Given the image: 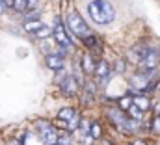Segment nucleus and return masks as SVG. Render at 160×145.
Returning <instances> with one entry per match:
<instances>
[{"label": "nucleus", "instance_id": "1", "mask_svg": "<svg viewBox=\"0 0 160 145\" xmlns=\"http://www.w3.org/2000/svg\"><path fill=\"white\" fill-rule=\"evenodd\" d=\"M88 15L99 26H108L118 19V9L110 0H89Z\"/></svg>", "mask_w": 160, "mask_h": 145}, {"label": "nucleus", "instance_id": "2", "mask_svg": "<svg viewBox=\"0 0 160 145\" xmlns=\"http://www.w3.org/2000/svg\"><path fill=\"white\" fill-rule=\"evenodd\" d=\"M63 22H65V28H67V32L71 34V37L78 39V41H82L86 36H89V34H91L89 24L86 22V19L80 15V11L77 9V8L67 9Z\"/></svg>", "mask_w": 160, "mask_h": 145}, {"label": "nucleus", "instance_id": "3", "mask_svg": "<svg viewBox=\"0 0 160 145\" xmlns=\"http://www.w3.org/2000/svg\"><path fill=\"white\" fill-rule=\"evenodd\" d=\"M52 39H54L56 47H58L60 50H63L65 54L75 52V43H73L71 34L67 32L65 22H63V19H62L60 15L54 17V24H52Z\"/></svg>", "mask_w": 160, "mask_h": 145}, {"label": "nucleus", "instance_id": "4", "mask_svg": "<svg viewBox=\"0 0 160 145\" xmlns=\"http://www.w3.org/2000/svg\"><path fill=\"white\" fill-rule=\"evenodd\" d=\"M80 115L78 110L73 108V106H63V108L58 110V115H56V123L63 128V130H69V132H77L80 123Z\"/></svg>", "mask_w": 160, "mask_h": 145}, {"label": "nucleus", "instance_id": "5", "mask_svg": "<svg viewBox=\"0 0 160 145\" xmlns=\"http://www.w3.org/2000/svg\"><path fill=\"white\" fill-rule=\"evenodd\" d=\"M56 84H58V88H60V91L65 95V97H69V99H75V97H78L80 95V86L78 80L73 76V74H69V72L60 71V76H56Z\"/></svg>", "mask_w": 160, "mask_h": 145}, {"label": "nucleus", "instance_id": "6", "mask_svg": "<svg viewBox=\"0 0 160 145\" xmlns=\"http://www.w3.org/2000/svg\"><path fill=\"white\" fill-rule=\"evenodd\" d=\"M34 127H36V132H38L39 142L43 145H56V140H58V128H56V125H52L47 119H38Z\"/></svg>", "mask_w": 160, "mask_h": 145}, {"label": "nucleus", "instance_id": "7", "mask_svg": "<svg viewBox=\"0 0 160 145\" xmlns=\"http://www.w3.org/2000/svg\"><path fill=\"white\" fill-rule=\"evenodd\" d=\"M160 65V47L158 45H151L147 48V52L142 56V60L136 63V69L142 71H157Z\"/></svg>", "mask_w": 160, "mask_h": 145}, {"label": "nucleus", "instance_id": "8", "mask_svg": "<svg viewBox=\"0 0 160 145\" xmlns=\"http://www.w3.org/2000/svg\"><path fill=\"white\" fill-rule=\"evenodd\" d=\"M116 72L112 69V65L104 60V58H99L97 63H95V71L91 74V78L97 82V86H106V82H110V78L114 76Z\"/></svg>", "mask_w": 160, "mask_h": 145}, {"label": "nucleus", "instance_id": "9", "mask_svg": "<svg viewBox=\"0 0 160 145\" xmlns=\"http://www.w3.org/2000/svg\"><path fill=\"white\" fill-rule=\"evenodd\" d=\"M65 58H67V54L63 50L56 48L54 52L45 54V65H47V69H50L52 72H60L65 69Z\"/></svg>", "mask_w": 160, "mask_h": 145}, {"label": "nucleus", "instance_id": "10", "mask_svg": "<svg viewBox=\"0 0 160 145\" xmlns=\"http://www.w3.org/2000/svg\"><path fill=\"white\" fill-rule=\"evenodd\" d=\"M97 82L91 78V76H88L86 80H84V84H82V88H80V99H82V104L84 106H91L93 104V101L97 99Z\"/></svg>", "mask_w": 160, "mask_h": 145}, {"label": "nucleus", "instance_id": "11", "mask_svg": "<svg viewBox=\"0 0 160 145\" xmlns=\"http://www.w3.org/2000/svg\"><path fill=\"white\" fill-rule=\"evenodd\" d=\"M80 43H82V45H84V48H86L88 52H91L95 58L104 54V43H102V39L97 36V34H93V32H91L89 36H86Z\"/></svg>", "mask_w": 160, "mask_h": 145}, {"label": "nucleus", "instance_id": "12", "mask_svg": "<svg viewBox=\"0 0 160 145\" xmlns=\"http://www.w3.org/2000/svg\"><path fill=\"white\" fill-rule=\"evenodd\" d=\"M151 45H153V43H151L149 39H142V41H138V43H134V45L128 48V52H127V60L136 65V63L142 60V56L147 52V48H149Z\"/></svg>", "mask_w": 160, "mask_h": 145}, {"label": "nucleus", "instance_id": "13", "mask_svg": "<svg viewBox=\"0 0 160 145\" xmlns=\"http://www.w3.org/2000/svg\"><path fill=\"white\" fill-rule=\"evenodd\" d=\"M95 63H97V58L91 54V52H88V50H84L82 54H80V69L84 71V74L86 76H91L93 74V71H95Z\"/></svg>", "mask_w": 160, "mask_h": 145}, {"label": "nucleus", "instance_id": "14", "mask_svg": "<svg viewBox=\"0 0 160 145\" xmlns=\"http://www.w3.org/2000/svg\"><path fill=\"white\" fill-rule=\"evenodd\" d=\"M130 95H132V102L138 108H142L143 112H149L153 108V101H151V97L147 93H130Z\"/></svg>", "mask_w": 160, "mask_h": 145}, {"label": "nucleus", "instance_id": "15", "mask_svg": "<svg viewBox=\"0 0 160 145\" xmlns=\"http://www.w3.org/2000/svg\"><path fill=\"white\" fill-rule=\"evenodd\" d=\"M56 145H75V136L73 132L69 130H58V140H56Z\"/></svg>", "mask_w": 160, "mask_h": 145}, {"label": "nucleus", "instance_id": "16", "mask_svg": "<svg viewBox=\"0 0 160 145\" xmlns=\"http://www.w3.org/2000/svg\"><path fill=\"white\" fill-rule=\"evenodd\" d=\"M102 134H104L102 125H101L99 121H91V123H89V136H91V140H93V142H99V140L102 138Z\"/></svg>", "mask_w": 160, "mask_h": 145}, {"label": "nucleus", "instance_id": "17", "mask_svg": "<svg viewBox=\"0 0 160 145\" xmlns=\"http://www.w3.org/2000/svg\"><path fill=\"white\" fill-rule=\"evenodd\" d=\"M125 113H127L128 117L136 119V121H143V119H145V112H143L142 108H138V106H136L134 102H132V104H130V106L127 108V112H125Z\"/></svg>", "mask_w": 160, "mask_h": 145}, {"label": "nucleus", "instance_id": "18", "mask_svg": "<svg viewBox=\"0 0 160 145\" xmlns=\"http://www.w3.org/2000/svg\"><path fill=\"white\" fill-rule=\"evenodd\" d=\"M43 24H45V22L39 21V19H30V21H26V22L22 24V28H24V32H26V34H30V36H32L34 32H38V30H39Z\"/></svg>", "mask_w": 160, "mask_h": 145}, {"label": "nucleus", "instance_id": "19", "mask_svg": "<svg viewBox=\"0 0 160 145\" xmlns=\"http://www.w3.org/2000/svg\"><path fill=\"white\" fill-rule=\"evenodd\" d=\"M32 37H34V39H38V41H41V39H50V37H52V28H50V26H47V24H43L38 32H34V34H32Z\"/></svg>", "mask_w": 160, "mask_h": 145}, {"label": "nucleus", "instance_id": "20", "mask_svg": "<svg viewBox=\"0 0 160 145\" xmlns=\"http://www.w3.org/2000/svg\"><path fill=\"white\" fill-rule=\"evenodd\" d=\"M132 104V95L128 93V95H123V97H119L118 101H116V106L119 110H123V112H127V108Z\"/></svg>", "mask_w": 160, "mask_h": 145}, {"label": "nucleus", "instance_id": "21", "mask_svg": "<svg viewBox=\"0 0 160 145\" xmlns=\"http://www.w3.org/2000/svg\"><path fill=\"white\" fill-rule=\"evenodd\" d=\"M149 128H151V132H153V134L160 136V115H158V113H153L151 123H149Z\"/></svg>", "mask_w": 160, "mask_h": 145}, {"label": "nucleus", "instance_id": "22", "mask_svg": "<svg viewBox=\"0 0 160 145\" xmlns=\"http://www.w3.org/2000/svg\"><path fill=\"white\" fill-rule=\"evenodd\" d=\"M112 69H114V72H118V74H125V71H127V60L125 58H118Z\"/></svg>", "mask_w": 160, "mask_h": 145}, {"label": "nucleus", "instance_id": "23", "mask_svg": "<svg viewBox=\"0 0 160 145\" xmlns=\"http://www.w3.org/2000/svg\"><path fill=\"white\" fill-rule=\"evenodd\" d=\"M26 6H28V0H13V9L17 11V13H24L26 11Z\"/></svg>", "mask_w": 160, "mask_h": 145}, {"label": "nucleus", "instance_id": "24", "mask_svg": "<svg viewBox=\"0 0 160 145\" xmlns=\"http://www.w3.org/2000/svg\"><path fill=\"white\" fill-rule=\"evenodd\" d=\"M127 145H149V143H147V140H143V138H140V136H132Z\"/></svg>", "mask_w": 160, "mask_h": 145}, {"label": "nucleus", "instance_id": "25", "mask_svg": "<svg viewBox=\"0 0 160 145\" xmlns=\"http://www.w3.org/2000/svg\"><path fill=\"white\" fill-rule=\"evenodd\" d=\"M0 2H2V4H4V6L8 8V9H9V8L13 6V0H0Z\"/></svg>", "mask_w": 160, "mask_h": 145}, {"label": "nucleus", "instance_id": "26", "mask_svg": "<svg viewBox=\"0 0 160 145\" xmlns=\"http://www.w3.org/2000/svg\"><path fill=\"white\" fill-rule=\"evenodd\" d=\"M6 9H8V8H6V6H4V4H2V2H0V15H2V13H4V11H6Z\"/></svg>", "mask_w": 160, "mask_h": 145}, {"label": "nucleus", "instance_id": "27", "mask_svg": "<svg viewBox=\"0 0 160 145\" xmlns=\"http://www.w3.org/2000/svg\"><path fill=\"white\" fill-rule=\"evenodd\" d=\"M6 145H21V143H19V142H15V140H13V142H9V143H6Z\"/></svg>", "mask_w": 160, "mask_h": 145}, {"label": "nucleus", "instance_id": "28", "mask_svg": "<svg viewBox=\"0 0 160 145\" xmlns=\"http://www.w3.org/2000/svg\"><path fill=\"white\" fill-rule=\"evenodd\" d=\"M157 145H160V143H157Z\"/></svg>", "mask_w": 160, "mask_h": 145}, {"label": "nucleus", "instance_id": "29", "mask_svg": "<svg viewBox=\"0 0 160 145\" xmlns=\"http://www.w3.org/2000/svg\"><path fill=\"white\" fill-rule=\"evenodd\" d=\"M158 115H160V113H158Z\"/></svg>", "mask_w": 160, "mask_h": 145}, {"label": "nucleus", "instance_id": "30", "mask_svg": "<svg viewBox=\"0 0 160 145\" xmlns=\"http://www.w3.org/2000/svg\"><path fill=\"white\" fill-rule=\"evenodd\" d=\"M114 145H116V143H114Z\"/></svg>", "mask_w": 160, "mask_h": 145}]
</instances>
